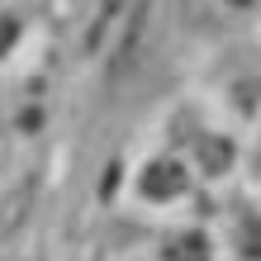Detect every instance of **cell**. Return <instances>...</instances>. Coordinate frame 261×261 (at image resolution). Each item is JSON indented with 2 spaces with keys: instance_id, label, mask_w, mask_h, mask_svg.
Wrapping results in <instances>:
<instances>
[{
  "instance_id": "cell-1",
  "label": "cell",
  "mask_w": 261,
  "mask_h": 261,
  "mask_svg": "<svg viewBox=\"0 0 261 261\" xmlns=\"http://www.w3.org/2000/svg\"><path fill=\"white\" fill-rule=\"evenodd\" d=\"M190 186V171L180 166L176 157H157L143 166V176H138V195L152 199V204H166V199H180Z\"/></svg>"
},
{
  "instance_id": "cell-2",
  "label": "cell",
  "mask_w": 261,
  "mask_h": 261,
  "mask_svg": "<svg viewBox=\"0 0 261 261\" xmlns=\"http://www.w3.org/2000/svg\"><path fill=\"white\" fill-rule=\"evenodd\" d=\"M162 261H214V247H209L204 233L186 228V233H176V238L162 247Z\"/></svg>"
},
{
  "instance_id": "cell-3",
  "label": "cell",
  "mask_w": 261,
  "mask_h": 261,
  "mask_svg": "<svg viewBox=\"0 0 261 261\" xmlns=\"http://www.w3.org/2000/svg\"><path fill=\"white\" fill-rule=\"evenodd\" d=\"M238 252L247 261H261V214H252V219L238 228Z\"/></svg>"
},
{
  "instance_id": "cell-4",
  "label": "cell",
  "mask_w": 261,
  "mask_h": 261,
  "mask_svg": "<svg viewBox=\"0 0 261 261\" xmlns=\"http://www.w3.org/2000/svg\"><path fill=\"white\" fill-rule=\"evenodd\" d=\"M228 152H233V147H228L223 138H214V143H204V166H209V171H228V162H233Z\"/></svg>"
},
{
  "instance_id": "cell-5",
  "label": "cell",
  "mask_w": 261,
  "mask_h": 261,
  "mask_svg": "<svg viewBox=\"0 0 261 261\" xmlns=\"http://www.w3.org/2000/svg\"><path fill=\"white\" fill-rule=\"evenodd\" d=\"M14 43H19V19H14V14H0V57H5Z\"/></svg>"
},
{
  "instance_id": "cell-6",
  "label": "cell",
  "mask_w": 261,
  "mask_h": 261,
  "mask_svg": "<svg viewBox=\"0 0 261 261\" xmlns=\"http://www.w3.org/2000/svg\"><path fill=\"white\" fill-rule=\"evenodd\" d=\"M228 5H252V0H228Z\"/></svg>"
}]
</instances>
